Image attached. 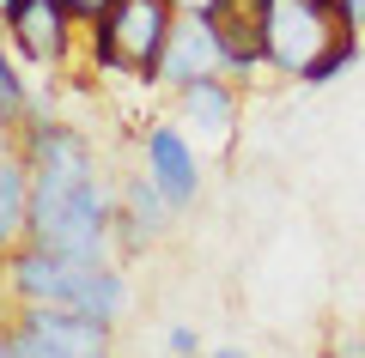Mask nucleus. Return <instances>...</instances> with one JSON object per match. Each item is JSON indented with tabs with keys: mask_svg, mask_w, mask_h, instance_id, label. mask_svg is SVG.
Wrapping results in <instances>:
<instances>
[{
	"mask_svg": "<svg viewBox=\"0 0 365 358\" xmlns=\"http://www.w3.org/2000/svg\"><path fill=\"white\" fill-rule=\"evenodd\" d=\"M250 19H256L268 67L274 73H292L299 85L335 43L359 37L347 25V13H341V0H250Z\"/></svg>",
	"mask_w": 365,
	"mask_h": 358,
	"instance_id": "nucleus-2",
	"label": "nucleus"
},
{
	"mask_svg": "<svg viewBox=\"0 0 365 358\" xmlns=\"http://www.w3.org/2000/svg\"><path fill=\"white\" fill-rule=\"evenodd\" d=\"M341 13H347L353 31H365V0H341Z\"/></svg>",
	"mask_w": 365,
	"mask_h": 358,
	"instance_id": "nucleus-16",
	"label": "nucleus"
},
{
	"mask_svg": "<svg viewBox=\"0 0 365 358\" xmlns=\"http://www.w3.org/2000/svg\"><path fill=\"white\" fill-rule=\"evenodd\" d=\"M177 98H182V115H189V122H195L201 134H213V140H232V122H237V91H232V79H225V73L195 79V85H182Z\"/></svg>",
	"mask_w": 365,
	"mask_h": 358,
	"instance_id": "nucleus-11",
	"label": "nucleus"
},
{
	"mask_svg": "<svg viewBox=\"0 0 365 358\" xmlns=\"http://www.w3.org/2000/svg\"><path fill=\"white\" fill-rule=\"evenodd\" d=\"M31 237V164L25 152H0V256Z\"/></svg>",
	"mask_w": 365,
	"mask_h": 358,
	"instance_id": "nucleus-10",
	"label": "nucleus"
},
{
	"mask_svg": "<svg viewBox=\"0 0 365 358\" xmlns=\"http://www.w3.org/2000/svg\"><path fill=\"white\" fill-rule=\"evenodd\" d=\"M67 6H73V13L86 19V25H98V19H104L110 6H116V0H67Z\"/></svg>",
	"mask_w": 365,
	"mask_h": 358,
	"instance_id": "nucleus-14",
	"label": "nucleus"
},
{
	"mask_svg": "<svg viewBox=\"0 0 365 358\" xmlns=\"http://www.w3.org/2000/svg\"><path fill=\"white\" fill-rule=\"evenodd\" d=\"M0 280H6V292L19 298V304H73L79 285H86V273L98 268V261H73L61 256V249H43V243H19L0 256Z\"/></svg>",
	"mask_w": 365,
	"mask_h": 358,
	"instance_id": "nucleus-5",
	"label": "nucleus"
},
{
	"mask_svg": "<svg viewBox=\"0 0 365 358\" xmlns=\"http://www.w3.org/2000/svg\"><path fill=\"white\" fill-rule=\"evenodd\" d=\"M110 352V322L86 316L79 304H19L13 358H86Z\"/></svg>",
	"mask_w": 365,
	"mask_h": 358,
	"instance_id": "nucleus-4",
	"label": "nucleus"
},
{
	"mask_svg": "<svg viewBox=\"0 0 365 358\" xmlns=\"http://www.w3.org/2000/svg\"><path fill=\"white\" fill-rule=\"evenodd\" d=\"M237 0H177V13H207V19H220V13H232Z\"/></svg>",
	"mask_w": 365,
	"mask_h": 358,
	"instance_id": "nucleus-13",
	"label": "nucleus"
},
{
	"mask_svg": "<svg viewBox=\"0 0 365 358\" xmlns=\"http://www.w3.org/2000/svg\"><path fill=\"white\" fill-rule=\"evenodd\" d=\"M0 25H6L13 49L25 55L31 67H49V73H55V67L73 61V31L86 25V19H79L67 0H19Z\"/></svg>",
	"mask_w": 365,
	"mask_h": 358,
	"instance_id": "nucleus-6",
	"label": "nucleus"
},
{
	"mask_svg": "<svg viewBox=\"0 0 365 358\" xmlns=\"http://www.w3.org/2000/svg\"><path fill=\"white\" fill-rule=\"evenodd\" d=\"M170 219H177V206H170V194L146 170L140 177H122V189H116V243H122V256H140V249L165 243Z\"/></svg>",
	"mask_w": 365,
	"mask_h": 358,
	"instance_id": "nucleus-8",
	"label": "nucleus"
},
{
	"mask_svg": "<svg viewBox=\"0 0 365 358\" xmlns=\"http://www.w3.org/2000/svg\"><path fill=\"white\" fill-rule=\"evenodd\" d=\"M13 6H19V0H0V19H6V13H13Z\"/></svg>",
	"mask_w": 365,
	"mask_h": 358,
	"instance_id": "nucleus-17",
	"label": "nucleus"
},
{
	"mask_svg": "<svg viewBox=\"0 0 365 358\" xmlns=\"http://www.w3.org/2000/svg\"><path fill=\"white\" fill-rule=\"evenodd\" d=\"M19 152L31 164V243L73 261H110L116 243V194L98 177V152L79 128L31 110L19 122Z\"/></svg>",
	"mask_w": 365,
	"mask_h": 358,
	"instance_id": "nucleus-1",
	"label": "nucleus"
},
{
	"mask_svg": "<svg viewBox=\"0 0 365 358\" xmlns=\"http://www.w3.org/2000/svg\"><path fill=\"white\" fill-rule=\"evenodd\" d=\"M165 346H170V352H195L201 340H195V328H170V340H165Z\"/></svg>",
	"mask_w": 365,
	"mask_h": 358,
	"instance_id": "nucleus-15",
	"label": "nucleus"
},
{
	"mask_svg": "<svg viewBox=\"0 0 365 358\" xmlns=\"http://www.w3.org/2000/svg\"><path fill=\"white\" fill-rule=\"evenodd\" d=\"M140 170L170 194L177 213L201 201V158H195V146L182 140L170 122H153V128H146V140H140Z\"/></svg>",
	"mask_w": 365,
	"mask_h": 358,
	"instance_id": "nucleus-9",
	"label": "nucleus"
},
{
	"mask_svg": "<svg viewBox=\"0 0 365 358\" xmlns=\"http://www.w3.org/2000/svg\"><path fill=\"white\" fill-rule=\"evenodd\" d=\"M353 61H359V37H347V43H335V49H329L323 61H317L311 73H304V85H329V79H341V73H347Z\"/></svg>",
	"mask_w": 365,
	"mask_h": 358,
	"instance_id": "nucleus-12",
	"label": "nucleus"
},
{
	"mask_svg": "<svg viewBox=\"0 0 365 358\" xmlns=\"http://www.w3.org/2000/svg\"><path fill=\"white\" fill-rule=\"evenodd\" d=\"M177 31V0H116L91 25V61L104 73H134L153 79L165 61V43Z\"/></svg>",
	"mask_w": 365,
	"mask_h": 358,
	"instance_id": "nucleus-3",
	"label": "nucleus"
},
{
	"mask_svg": "<svg viewBox=\"0 0 365 358\" xmlns=\"http://www.w3.org/2000/svg\"><path fill=\"white\" fill-rule=\"evenodd\" d=\"M207 73H225V55H220V19L207 13H177V31H170L165 43V61H158V85L182 91V85H195V79Z\"/></svg>",
	"mask_w": 365,
	"mask_h": 358,
	"instance_id": "nucleus-7",
	"label": "nucleus"
}]
</instances>
